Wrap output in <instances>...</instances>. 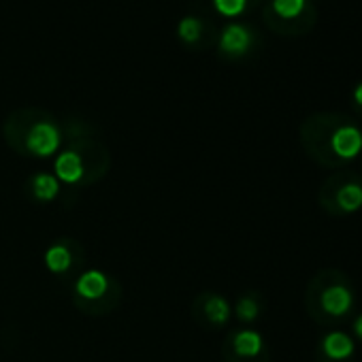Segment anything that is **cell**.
Here are the masks:
<instances>
[{
    "instance_id": "277c9868",
    "label": "cell",
    "mask_w": 362,
    "mask_h": 362,
    "mask_svg": "<svg viewBox=\"0 0 362 362\" xmlns=\"http://www.w3.org/2000/svg\"><path fill=\"white\" fill-rule=\"evenodd\" d=\"M107 288H109V279L100 271H88L75 284L77 294L81 298H88V300H96V298L105 296L107 294Z\"/></svg>"
},
{
    "instance_id": "5b68a950",
    "label": "cell",
    "mask_w": 362,
    "mask_h": 362,
    "mask_svg": "<svg viewBox=\"0 0 362 362\" xmlns=\"http://www.w3.org/2000/svg\"><path fill=\"white\" fill-rule=\"evenodd\" d=\"M322 309L330 315H345L351 307V292L343 286H332L322 292Z\"/></svg>"
},
{
    "instance_id": "52a82bcc",
    "label": "cell",
    "mask_w": 362,
    "mask_h": 362,
    "mask_svg": "<svg viewBox=\"0 0 362 362\" xmlns=\"http://www.w3.org/2000/svg\"><path fill=\"white\" fill-rule=\"evenodd\" d=\"M322 349L332 360H345V358H349L354 354V343L345 332H330L324 339Z\"/></svg>"
},
{
    "instance_id": "ac0fdd59",
    "label": "cell",
    "mask_w": 362,
    "mask_h": 362,
    "mask_svg": "<svg viewBox=\"0 0 362 362\" xmlns=\"http://www.w3.org/2000/svg\"><path fill=\"white\" fill-rule=\"evenodd\" d=\"M354 96H356V103L362 107V86H358V88H356V94H354Z\"/></svg>"
},
{
    "instance_id": "e0dca14e",
    "label": "cell",
    "mask_w": 362,
    "mask_h": 362,
    "mask_svg": "<svg viewBox=\"0 0 362 362\" xmlns=\"http://www.w3.org/2000/svg\"><path fill=\"white\" fill-rule=\"evenodd\" d=\"M354 330H356V334L362 339V315H358V320H356V324H354Z\"/></svg>"
},
{
    "instance_id": "5bb4252c",
    "label": "cell",
    "mask_w": 362,
    "mask_h": 362,
    "mask_svg": "<svg viewBox=\"0 0 362 362\" xmlns=\"http://www.w3.org/2000/svg\"><path fill=\"white\" fill-rule=\"evenodd\" d=\"M258 303H256V298L254 296H243L239 303H237V315L243 320V322H252V320H256L258 317Z\"/></svg>"
},
{
    "instance_id": "ba28073f",
    "label": "cell",
    "mask_w": 362,
    "mask_h": 362,
    "mask_svg": "<svg viewBox=\"0 0 362 362\" xmlns=\"http://www.w3.org/2000/svg\"><path fill=\"white\" fill-rule=\"evenodd\" d=\"M203 311H205L207 320H209L214 326H222V324H226L228 317H230V305H228V300L222 298V296H218V294L205 296Z\"/></svg>"
},
{
    "instance_id": "3957f363",
    "label": "cell",
    "mask_w": 362,
    "mask_h": 362,
    "mask_svg": "<svg viewBox=\"0 0 362 362\" xmlns=\"http://www.w3.org/2000/svg\"><path fill=\"white\" fill-rule=\"evenodd\" d=\"M332 149L337 156L341 158H354L358 156V151L362 149V134L360 130L351 128V126H343L334 132L332 136Z\"/></svg>"
},
{
    "instance_id": "2e32d148",
    "label": "cell",
    "mask_w": 362,
    "mask_h": 362,
    "mask_svg": "<svg viewBox=\"0 0 362 362\" xmlns=\"http://www.w3.org/2000/svg\"><path fill=\"white\" fill-rule=\"evenodd\" d=\"M216 7L226 16H237L243 11L245 0H216Z\"/></svg>"
},
{
    "instance_id": "7c38bea8",
    "label": "cell",
    "mask_w": 362,
    "mask_h": 362,
    "mask_svg": "<svg viewBox=\"0 0 362 362\" xmlns=\"http://www.w3.org/2000/svg\"><path fill=\"white\" fill-rule=\"evenodd\" d=\"M45 264L52 273H64L71 267V252L64 245H52L45 254Z\"/></svg>"
},
{
    "instance_id": "7a4b0ae2",
    "label": "cell",
    "mask_w": 362,
    "mask_h": 362,
    "mask_svg": "<svg viewBox=\"0 0 362 362\" xmlns=\"http://www.w3.org/2000/svg\"><path fill=\"white\" fill-rule=\"evenodd\" d=\"M54 170H56V179L64 181V184H77L83 177V160L79 158L77 151L69 149L56 158Z\"/></svg>"
},
{
    "instance_id": "9a60e30c",
    "label": "cell",
    "mask_w": 362,
    "mask_h": 362,
    "mask_svg": "<svg viewBox=\"0 0 362 362\" xmlns=\"http://www.w3.org/2000/svg\"><path fill=\"white\" fill-rule=\"evenodd\" d=\"M275 11L284 18H294L303 11L305 0H275Z\"/></svg>"
},
{
    "instance_id": "30bf717a",
    "label": "cell",
    "mask_w": 362,
    "mask_h": 362,
    "mask_svg": "<svg viewBox=\"0 0 362 362\" xmlns=\"http://www.w3.org/2000/svg\"><path fill=\"white\" fill-rule=\"evenodd\" d=\"M33 192H35V199L47 203V201H54L60 192V184L58 179L49 173H41L37 177H33Z\"/></svg>"
},
{
    "instance_id": "9c48e42d",
    "label": "cell",
    "mask_w": 362,
    "mask_h": 362,
    "mask_svg": "<svg viewBox=\"0 0 362 362\" xmlns=\"http://www.w3.org/2000/svg\"><path fill=\"white\" fill-rule=\"evenodd\" d=\"M233 347L239 356L254 358L262 351V337L254 330H241L233 339Z\"/></svg>"
},
{
    "instance_id": "8992f818",
    "label": "cell",
    "mask_w": 362,
    "mask_h": 362,
    "mask_svg": "<svg viewBox=\"0 0 362 362\" xmlns=\"http://www.w3.org/2000/svg\"><path fill=\"white\" fill-rule=\"evenodd\" d=\"M252 43V35L245 26H239V24H230L224 28L222 33V49L226 54H233V56H239L243 54Z\"/></svg>"
},
{
    "instance_id": "8fae6325",
    "label": "cell",
    "mask_w": 362,
    "mask_h": 362,
    "mask_svg": "<svg viewBox=\"0 0 362 362\" xmlns=\"http://www.w3.org/2000/svg\"><path fill=\"white\" fill-rule=\"evenodd\" d=\"M337 203L343 211H358L362 207V186L347 184L337 192Z\"/></svg>"
},
{
    "instance_id": "6da1fadb",
    "label": "cell",
    "mask_w": 362,
    "mask_h": 362,
    "mask_svg": "<svg viewBox=\"0 0 362 362\" xmlns=\"http://www.w3.org/2000/svg\"><path fill=\"white\" fill-rule=\"evenodd\" d=\"M58 145H60V130L52 122H37L26 136L28 151L39 158L52 156L58 149Z\"/></svg>"
},
{
    "instance_id": "4fadbf2b",
    "label": "cell",
    "mask_w": 362,
    "mask_h": 362,
    "mask_svg": "<svg viewBox=\"0 0 362 362\" xmlns=\"http://www.w3.org/2000/svg\"><path fill=\"white\" fill-rule=\"evenodd\" d=\"M177 30L179 35L184 37L186 41H197L201 37V30H203V24L197 16H184L177 24Z\"/></svg>"
}]
</instances>
